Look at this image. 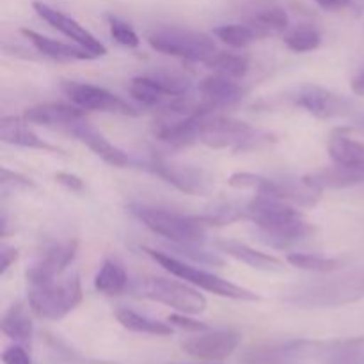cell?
<instances>
[{
  "label": "cell",
  "mask_w": 364,
  "mask_h": 364,
  "mask_svg": "<svg viewBox=\"0 0 364 364\" xmlns=\"http://www.w3.org/2000/svg\"><path fill=\"white\" fill-rule=\"evenodd\" d=\"M167 322H169L171 326L188 331V333H205V331H208V326H206V323L191 318V316H187L185 313H181V315H171L169 318H167Z\"/></svg>",
  "instance_id": "40"
},
{
  "label": "cell",
  "mask_w": 364,
  "mask_h": 364,
  "mask_svg": "<svg viewBox=\"0 0 364 364\" xmlns=\"http://www.w3.org/2000/svg\"><path fill=\"white\" fill-rule=\"evenodd\" d=\"M95 288L103 295H121L128 288V274L121 263L105 259L95 277Z\"/></svg>",
  "instance_id": "27"
},
{
  "label": "cell",
  "mask_w": 364,
  "mask_h": 364,
  "mask_svg": "<svg viewBox=\"0 0 364 364\" xmlns=\"http://www.w3.org/2000/svg\"><path fill=\"white\" fill-rule=\"evenodd\" d=\"M85 110L80 107L64 105V103H43V105L31 107L25 110L23 119L27 123L43 124V127H60L70 128L71 124L85 119Z\"/></svg>",
  "instance_id": "20"
},
{
  "label": "cell",
  "mask_w": 364,
  "mask_h": 364,
  "mask_svg": "<svg viewBox=\"0 0 364 364\" xmlns=\"http://www.w3.org/2000/svg\"><path fill=\"white\" fill-rule=\"evenodd\" d=\"M299 107L308 110L318 119H333V117L348 116L354 110V102L343 95L318 87V85H304L295 98Z\"/></svg>",
  "instance_id": "13"
},
{
  "label": "cell",
  "mask_w": 364,
  "mask_h": 364,
  "mask_svg": "<svg viewBox=\"0 0 364 364\" xmlns=\"http://www.w3.org/2000/svg\"><path fill=\"white\" fill-rule=\"evenodd\" d=\"M18 259V249L13 245L2 244L0 247V276H6L7 270L16 263Z\"/></svg>",
  "instance_id": "42"
},
{
  "label": "cell",
  "mask_w": 364,
  "mask_h": 364,
  "mask_svg": "<svg viewBox=\"0 0 364 364\" xmlns=\"http://www.w3.org/2000/svg\"><path fill=\"white\" fill-rule=\"evenodd\" d=\"M107 21H109L110 36H112V39L117 45L124 46V48H137L141 45L139 34L128 21L121 20V18L114 16V14H107Z\"/></svg>",
  "instance_id": "37"
},
{
  "label": "cell",
  "mask_w": 364,
  "mask_h": 364,
  "mask_svg": "<svg viewBox=\"0 0 364 364\" xmlns=\"http://www.w3.org/2000/svg\"><path fill=\"white\" fill-rule=\"evenodd\" d=\"M203 116H180L164 110L155 123V137L173 148H187L199 142V123Z\"/></svg>",
  "instance_id": "16"
},
{
  "label": "cell",
  "mask_w": 364,
  "mask_h": 364,
  "mask_svg": "<svg viewBox=\"0 0 364 364\" xmlns=\"http://www.w3.org/2000/svg\"><path fill=\"white\" fill-rule=\"evenodd\" d=\"M0 185H2L4 191H6L7 187H13L14 191H16V188H23V191H34L36 188L34 181L28 180V178H25V176H21V174L13 173V171H9L7 167H2V169H0Z\"/></svg>",
  "instance_id": "39"
},
{
  "label": "cell",
  "mask_w": 364,
  "mask_h": 364,
  "mask_svg": "<svg viewBox=\"0 0 364 364\" xmlns=\"http://www.w3.org/2000/svg\"><path fill=\"white\" fill-rule=\"evenodd\" d=\"M245 219L252 220L267 238L269 244L288 247L299 244L315 233V226L304 219L299 210L287 201L258 194L245 206Z\"/></svg>",
  "instance_id": "1"
},
{
  "label": "cell",
  "mask_w": 364,
  "mask_h": 364,
  "mask_svg": "<svg viewBox=\"0 0 364 364\" xmlns=\"http://www.w3.org/2000/svg\"><path fill=\"white\" fill-rule=\"evenodd\" d=\"M323 364H364V338L331 345L327 348Z\"/></svg>",
  "instance_id": "31"
},
{
  "label": "cell",
  "mask_w": 364,
  "mask_h": 364,
  "mask_svg": "<svg viewBox=\"0 0 364 364\" xmlns=\"http://www.w3.org/2000/svg\"><path fill=\"white\" fill-rule=\"evenodd\" d=\"M315 347L308 340L258 343L242 352L240 364H302Z\"/></svg>",
  "instance_id": "11"
},
{
  "label": "cell",
  "mask_w": 364,
  "mask_h": 364,
  "mask_svg": "<svg viewBox=\"0 0 364 364\" xmlns=\"http://www.w3.org/2000/svg\"><path fill=\"white\" fill-rule=\"evenodd\" d=\"M327 151L336 166L364 167V144L347 137L343 132H336L334 135H331L329 142H327Z\"/></svg>",
  "instance_id": "26"
},
{
  "label": "cell",
  "mask_w": 364,
  "mask_h": 364,
  "mask_svg": "<svg viewBox=\"0 0 364 364\" xmlns=\"http://www.w3.org/2000/svg\"><path fill=\"white\" fill-rule=\"evenodd\" d=\"M142 251L149 256L155 263H159L164 270H167L169 274H173L178 279L185 281V283H191L192 287H198L201 290L210 291L213 295H219V297L233 299V301H244V302H258L262 301L258 294L247 290L244 287H238V284L231 283V281L223 279V277L215 276L212 272H206V270L198 269V267L191 265V263H185L181 259H178L176 256L166 255V252L155 251V249L144 247Z\"/></svg>",
  "instance_id": "4"
},
{
  "label": "cell",
  "mask_w": 364,
  "mask_h": 364,
  "mask_svg": "<svg viewBox=\"0 0 364 364\" xmlns=\"http://www.w3.org/2000/svg\"><path fill=\"white\" fill-rule=\"evenodd\" d=\"M315 2L326 11H341L350 6V0H315Z\"/></svg>",
  "instance_id": "44"
},
{
  "label": "cell",
  "mask_w": 364,
  "mask_h": 364,
  "mask_svg": "<svg viewBox=\"0 0 364 364\" xmlns=\"http://www.w3.org/2000/svg\"><path fill=\"white\" fill-rule=\"evenodd\" d=\"M245 217V208H238L237 205H219L215 206L213 210L210 212L203 213V215H198V219L201 220L205 226H213V228H219V226H230V224L237 223V220L244 219Z\"/></svg>",
  "instance_id": "36"
},
{
  "label": "cell",
  "mask_w": 364,
  "mask_h": 364,
  "mask_svg": "<svg viewBox=\"0 0 364 364\" xmlns=\"http://www.w3.org/2000/svg\"><path fill=\"white\" fill-rule=\"evenodd\" d=\"M251 27L255 28L259 39L270 38V36L283 34L288 28V14L283 7H270V9L262 11L255 14L249 20Z\"/></svg>",
  "instance_id": "30"
},
{
  "label": "cell",
  "mask_w": 364,
  "mask_h": 364,
  "mask_svg": "<svg viewBox=\"0 0 364 364\" xmlns=\"http://www.w3.org/2000/svg\"><path fill=\"white\" fill-rule=\"evenodd\" d=\"M128 91H130L132 98L137 103H141L142 107H156L166 98L164 91L151 75H142V77L132 78Z\"/></svg>",
  "instance_id": "32"
},
{
  "label": "cell",
  "mask_w": 364,
  "mask_h": 364,
  "mask_svg": "<svg viewBox=\"0 0 364 364\" xmlns=\"http://www.w3.org/2000/svg\"><path fill=\"white\" fill-rule=\"evenodd\" d=\"M284 45L295 53L313 52L322 45V34L315 27H297L284 36Z\"/></svg>",
  "instance_id": "35"
},
{
  "label": "cell",
  "mask_w": 364,
  "mask_h": 364,
  "mask_svg": "<svg viewBox=\"0 0 364 364\" xmlns=\"http://www.w3.org/2000/svg\"><path fill=\"white\" fill-rule=\"evenodd\" d=\"M215 245L224 255L231 256L237 262L245 263L251 269L263 270V272H283L284 270V263L279 258H276L272 255H267V252L256 251L251 245L242 244V242L223 238V240H217Z\"/></svg>",
  "instance_id": "22"
},
{
  "label": "cell",
  "mask_w": 364,
  "mask_h": 364,
  "mask_svg": "<svg viewBox=\"0 0 364 364\" xmlns=\"http://www.w3.org/2000/svg\"><path fill=\"white\" fill-rule=\"evenodd\" d=\"M148 43L153 50L178 59L203 63L217 52V45L205 32L178 27H160L149 32Z\"/></svg>",
  "instance_id": "6"
},
{
  "label": "cell",
  "mask_w": 364,
  "mask_h": 364,
  "mask_svg": "<svg viewBox=\"0 0 364 364\" xmlns=\"http://www.w3.org/2000/svg\"><path fill=\"white\" fill-rule=\"evenodd\" d=\"M176 247H174V251L180 252V255L187 256V258L194 259V262H201V263H210V265H223V259L219 258L217 255H213V252H208V251H203V249H199L198 245H181V244H174Z\"/></svg>",
  "instance_id": "38"
},
{
  "label": "cell",
  "mask_w": 364,
  "mask_h": 364,
  "mask_svg": "<svg viewBox=\"0 0 364 364\" xmlns=\"http://www.w3.org/2000/svg\"><path fill=\"white\" fill-rule=\"evenodd\" d=\"M2 333L16 343L25 345L31 348L32 336H34V326H32L31 315L23 302H14L2 316Z\"/></svg>",
  "instance_id": "24"
},
{
  "label": "cell",
  "mask_w": 364,
  "mask_h": 364,
  "mask_svg": "<svg viewBox=\"0 0 364 364\" xmlns=\"http://www.w3.org/2000/svg\"><path fill=\"white\" fill-rule=\"evenodd\" d=\"M78 252L77 240L52 244L41 252L38 262L27 270V279H45V277H59L71 265Z\"/></svg>",
  "instance_id": "17"
},
{
  "label": "cell",
  "mask_w": 364,
  "mask_h": 364,
  "mask_svg": "<svg viewBox=\"0 0 364 364\" xmlns=\"http://www.w3.org/2000/svg\"><path fill=\"white\" fill-rule=\"evenodd\" d=\"M148 169L180 192L191 196H206L213 188V176L206 169L192 164L176 162L166 156L153 155L148 162Z\"/></svg>",
  "instance_id": "9"
},
{
  "label": "cell",
  "mask_w": 364,
  "mask_h": 364,
  "mask_svg": "<svg viewBox=\"0 0 364 364\" xmlns=\"http://www.w3.org/2000/svg\"><path fill=\"white\" fill-rule=\"evenodd\" d=\"M255 134V128L249 123L235 117L206 114L199 123V142L213 149L231 148L240 151L242 146Z\"/></svg>",
  "instance_id": "10"
},
{
  "label": "cell",
  "mask_w": 364,
  "mask_h": 364,
  "mask_svg": "<svg viewBox=\"0 0 364 364\" xmlns=\"http://www.w3.org/2000/svg\"><path fill=\"white\" fill-rule=\"evenodd\" d=\"M311 185L318 188H345L352 185L363 183L364 181V167H347L336 166L327 167V169L318 171L304 176Z\"/></svg>",
  "instance_id": "25"
},
{
  "label": "cell",
  "mask_w": 364,
  "mask_h": 364,
  "mask_svg": "<svg viewBox=\"0 0 364 364\" xmlns=\"http://www.w3.org/2000/svg\"><path fill=\"white\" fill-rule=\"evenodd\" d=\"M350 85H352V91H354L355 95L364 96V66L354 75Z\"/></svg>",
  "instance_id": "45"
},
{
  "label": "cell",
  "mask_w": 364,
  "mask_h": 364,
  "mask_svg": "<svg viewBox=\"0 0 364 364\" xmlns=\"http://www.w3.org/2000/svg\"><path fill=\"white\" fill-rule=\"evenodd\" d=\"M21 34L23 38L38 50L39 53H43L45 57H50L53 60H60V63H70V60H91L98 59L95 53L87 52L82 46L68 45V43L57 41V39L46 38V36L39 34V32L31 31V28H21Z\"/></svg>",
  "instance_id": "21"
},
{
  "label": "cell",
  "mask_w": 364,
  "mask_h": 364,
  "mask_svg": "<svg viewBox=\"0 0 364 364\" xmlns=\"http://www.w3.org/2000/svg\"><path fill=\"white\" fill-rule=\"evenodd\" d=\"M28 308L45 320H63L82 302L80 274L63 277L27 279Z\"/></svg>",
  "instance_id": "2"
},
{
  "label": "cell",
  "mask_w": 364,
  "mask_h": 364,
  "mask_svg": "<svg viewBox=\"0 0 364 364\" xmlns=\"http://www.w3.org/2000/svg\"><path fill=\"white\" fill-rule=\"evenodd\" d=\"M63 91L82 110H98V112L123 114V116H137L139 114L119 96L98 87V85L84 84V82H64Z\"/></svg>",
  "instance_id": "12"
},
{
  "label": "cell",
  "mask_w": 364,
  "mask_h": 364,
  "mask_svg": "<svg viewBox=\"0 0 364 364\" xmlns=\"http://www.w3.org/2000/svg\"><path fill=\"white\" fill-rule=\"evenodd\" d=\"M228 183L233 188H251L258 194L295 203L299 206H315L322 198V188L311 185L306 178L299 181H276L262 174L235 173L231 174Z\"/></svg>",
  "instance_id": "7"
},
{
  "label": "cell",
  "mask_w": 364,
  "mask_h": 364,
  "mask_svg": "<svg viewBox=\"0 0 364 364\" xmlns=\"http://www.w3.org/2000/svg\"><path fill=\"white\" fill-rule=\"evenodd\" d=\"M213 34L220 39L223 43H226L228 46H233V48H245V46L252 45L255 41H258L259 36L256 34L255 28L251 27V23H228L220 25L213 31Z\"/></svg>",
  "instance_id": "33"
},
{
  "label": "cell",
  "mask_w": 364,
  "mask_h": 364,
  "mask_svg": "<svg viewBox=\"0 0 364 364\" xmlns=\"http://www.w3.org/2000/svg\"><path fill=\"white\" fill-rule=\"evenodd\" d=\"M32 7H34L36 13H38L46 23L52 25L55 31L63 32V34L68 36L70 39H73L78 46L85 48L87 52L95 53L96 57H103L107 53L105 45H103L100 39H96V36L91 34L87 28L82 27L75 18L68 16V14H64L63 11L55 9V7L48 6V4L38 2V0L32 2Z\"/></svg>",
  "instance_id": "14"
},
{
  "label": "cell",
  "mask_w": 364,
  "mask_h": 364,
  "mask_svg": "<svg viewBox=\"0 0 364 364\" xmlns=\"http://www.w3.org/2000/svg\"><path fill=\"white\" fill-rule=\"evenodd\" d=\"M68 132H70L71 135H75L80 142H84L96 156H100V159H102L103 162L109 164V166L124 167L130 164V159H128V155L123 149H119L117 146H114L112 142L107 141V139L85 119L71 124V127L68 128Z\"/></svg>",
  "instance_id": "18"
},
{
  "label": "cell",
  "mask_w": 364,
  "mask_h": 364,
  "mask_svg": "<svg viewBox=\"0 0 364 364\" xmlns=\"http://www.w3.org/2000/svg\"><path fill=\"white\" fill-rule=\"evenodd\" d=\"M135 294L149 301L160 302L164 306L185 313V315H199L206 309L205 295L196 288L180 281L164 279V277H146L137 283Z\"/></svg>",
  "instance_id": "8"
},
{
  "label": "cell",
  "mask_w": 364,
  "mask_h": 364,
  "mask_svg": "<svg viewBox=\"0 0 364 364\" xmlns=\"http://www.w3.org/2000/svg\"><path fill=\"white\" fill-rule=\"evenodd\" d=\"M240 334L235 331H210L183 341V350L188 355L203 361H223L237 350Z\"/></svg>",
  "instance_id": "15"
},
{
  "label": "cell",
  "mask_w": 364,
  "mask_h": 364,
  "mask_svg": "<svg viewBox=\"0 0 364 364\" xmlns=\"http://www.w3.org/2000/svg\"><path fill=\"white\" fill-rule=\"evenodd\" d=\"M205 66L215 71L217 75L233 78H244L251 68V60L244 53H231V52H215L210 59L205 60Z\"/></svg>",
  "instance_id": "29"
},
{
  "label": "cell",
  "mask_w": 364,
  "mask_h": 364,
  "mask_svg": "<svg viewBox=\"0 0 364 364\" xmlns=\"http://www.w3.org/2000/svg\"><path fill=\"white\" fill-rule=\"evenodd\" d=\"M0 141L6 142V144L20 146V148L39 149V151L55 153V155H66L64 149H60L59 146L43 141L32 128H28V123L23 117L4 116L0 119Z\"/></svg>",
  "instance_id": "19"
},
{
  "label": "cell",
  "mask_w": 364,
  "mask_h": 364,
  "mask_svg": "<svg viewBox=\"0 0 364 364\" xmlns=\"http://www.w3.org/2000/svg\"><path fill=\"white\" fill-rule=\"evenodd\" d=\"M364 299V267L350 270L334 279L320 281V283L304 284L290 294H287L284 302L294 308L315 309V308H338V306L352 304Z\"/></svg>",
  "instance_id": "3"
},
{
  "label": "cell",
  "mask_w": 364,
  "mask_h": 364,
  "mask_svg": "<svg viewBox=\"0 0 364 364\" xmlns=\"http://www.w3.org/2000/svg\"><path fill=\"white\" fill-rule=\"evenodd\" d=\"M130 210L148 230L167 238L173 244L199 245L201 242H205L206 226L198 217L146 205H132Z\"/></svg>",
  "instance_id": "5"
},
{
  "label": "cell",
  "mask_w": 364,
  "mask_h": 364,
  "mask_svg": "<svg viewBox=\"0 0 364 364\" xmlns=\"http://www.w3.org/2000/svg\"><path fill=\"white\" fill-rule=\"evenodd\" d=\"M57 183H60L63 187H66L68 191L71 192H82L84 191V180L78 178L77 174H71V173H57L55 176Z\"/></svg>",
  "instance_id": "43"
},
{
  "label": "cell",
  "mask_w": 364,
  "mask_h": 364,
  "mask_svg": "<svg viewBox=\"0 0 364 364\" xmlns=\"http://www.w3.org/2000/svg\"><path fill=\"white\" fill-rule=\"evenodd\" d=\"M199 92L203 98L213 107H231L237 105L244 100L245 91L242 85L233 82V78L223 77V75H210L199 84Z\"/></svg>",
  "instance_id": "23"
},
{
  "label": "cell",
  "mask_w": 364,
  "mask_h": 364,
  "mask_svg": "<svg viewBox=\"0 0 364 364\" xmlns=\"http://www.w3.org/2000/svg\"><path fill=\"white\" fill-rule=\"evenodd\" d=\"M287 262L291 267L301 270H308V272L316 274H329L334 272L341 267L340 259L334 258H323V256L316 255H306V252H290L287 256Z\"/></svg>",
  "instance_id": "34"
},
{
  "label": "cell",
  "mask_w": 364,
  "mask_h": 364,
  "mask_svg": "<svg viewBox=\"0 0 364 364\" xmlns=\"http://www.w3.org/2000/svg\"><path fill=\"white\" fill-rule=\"evenodd\" d=\"M116 318L124 329L137 334H149V336H171L174 333L171 323H164L160 320H153L149 316L135 313L132 309H117Z\"/></svg>",
  "instance_id": "28"
},
{
  "label": "cell",
  "mask_w": 364,
  "mask_h": 364,
  "mask_svg": "<svg viewBox=\"0 0 364 364\" xmlns=\"http://www.w3.org/2000/svg\"><path fill=\"white\" fill-rule=\"evenodd\" d=\"M2 361L4 364H32V358L27 348H25V345L16 343L4 350Z\"/></svg>",
  "instance_id": "41"
}]
</instances>
